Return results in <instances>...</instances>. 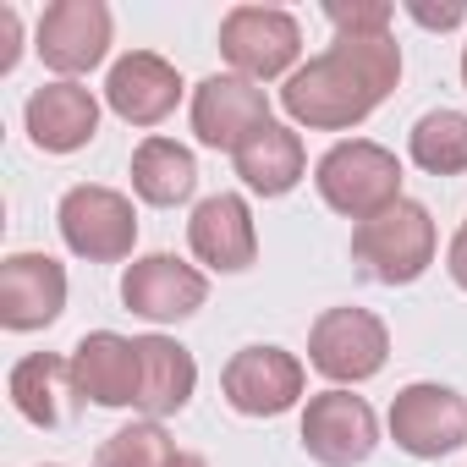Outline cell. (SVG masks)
<instances>
[{
	"mask_svg": "<svg viewBox=\"0 0 467 467\" xmlns=\"http://www.w3.org/2000/svg\"><path fill=\"white\" fill-rule=\"evenodd\" d=\"M401 78V50L390 34H341L325 56H314L292 83L281 88V105L292 121L314 132H347L368 121Z\"/></svg>",
	"mask_w": 467,
	"mask_h": 467,
	"instance_id": "6da1fadb",
	"label": "cell"
},
{
	"mask_svg": "<svg viewBox=\"0 0 467 467\" xmlns=\"http://www.w3.org/2000/svg\"><path fill=\"white\" fill-rule=\"evenodd\" d=\"M352 265L379 286H412L434 265V220L423 203L401 198L352 231Z\"/></svg>",
	"mask_w": 467,
	"mask_h": 467,
	"instance_id": "7a4b0ae2",
	"label": "cell"
},
{
	"mask_svg": "<svg viewBox=\"0 0 467 467\" xmlns=\"http://www.w3.org/2000/svg\"><path fill=\"white\" fill-rule=\"evenodd\" d=\"M314 182H319V198H325L336 214L358 220V225L374 220V214H385L390 203H401V165H396L390 149H379V143H368V138L336 143V149L319 160Z\"/></svg>",
	"mask_w": 467,
	"mask_h": 467,
	"instance_id": "3957f363",
	"label": "cell"
},
{
	"mask_svg": "<svg viewBox=\"0 0 467 467\" xmlns=\"http://www.w3.org/2000/svg\"><path fill=\"white\" fill-rule=\"evenodd\" d=\"M56 220H61L67 248H72L78 259H88V265H116V259H127L132 243H138V214H132V203H127L116 187H88V182L72 187V192L61 198Z\"/></svg>",
	"mask_w": 467,
	"mask_h": 467,
	"instance_id": "277c9868",
	"label": "cell"
},
{
	"mask_svg": "<svg viewBox=\"0 0 467 467\" xmlns=\"http://www.w3.org/2000/svg\"><path fill=\"white\" fill-rule=\"evenodd\" d=\"M385 352H390V336L368 308H325L308 330V363L336 385L374 379L385 368Z\"/></svg>",
	"mask_w": 467,
	"mask_h": 467,
	"instance_id": "5b68a950",
	"label": "cell"
},
{
	"mask_svg": "<svg viewBox=\"0 0 467 467\" xmlns=\"http://www.w3.org/2000/svg\"><path fill=\"white\" fill-rule=\"evenodd\" d=\"M303 50V28L292 12L275 6H237L220 23V56L237 67L248 83H270L281 78Z\"/></svg>",
	"mask_w": 467,
	"mask_h": 467,
	"instance_id": "8992f818",
	"label": "cell"
},
{
	"mask_svg": "<svg viewBox=\"0 0 467 467\" xmlns=\"http://www.w3.org/2000/svg\"><path fill=\"white\" fill-rule=\"evenodd\" d=\"M379 445V423H374V407L352 390H325L308 401L303 412V451L319 462V467H358L368 462Z\"/></svg>",
	"mask_w": 467,
	"mask_h": 467,
	"instance_id": "52a82bcc",
	"label": "cell"
},
{
	"mask_svg": "<svg viewBox=\"0 0 467 467\" xmlns=\"http://www.w3.org/2000/svg\"><path fill=\"white\" fill-rule=\"evenodd\" d=\"M390 440L418 462L451 456L467 440V401L451 385H407L390 401Z\"/></svg>",
	"mask_w": 467,
	"mask_h": 467,
	"instance_id": "ba28073f",
	"label": "cell"
},
{
	"mask_svg": "<svg viewBox=\"0 0 467 467\" xmlns=\"http://www.w3.org/2000/svg\"><path fill=\"white\" fill-rule=\"evenodd\" d=\"M220 390L243 418H281L303 396V363L281 347H243L225 363Z\"/></svg>",
	"mask_w": 467,
	"mask_h": 467,
	"instance_id": "9c48e42d",
	"label": "cell"
},
{
	"mask_svg": "<svg viewBox=\"0 0 467 467\" xmlns=\"http://www.w3.org/2000/svg\"><path fill=\"white\" fill-rule=\"evenodd\" d=\"M110 50V12L99 0H56L39 17V56L50 72L78 78L94 72Z\"/></svg>",
	"mask_w": 467,
	"mask_h": 467,
	"instance_id": "30bf717a",
	"label": "cell"
},
{
	"mask_svg": "<svg viewBox=\"0 0 467 467\" xmlns=\"http://www.w3.org/2000/svg\"><path fill=\"white\" fill-rule=\"evenodd\" d=\"M265 121H270V99L248 78H203L192 88V132L209 149H231V154H237Z\"/></svg>",
	"mask_w": 467,
	"mask_h": 467,
	"instance_id": "8fae6325",
	"label": "cell"
},
{
	"mask_svg": "<svg viewBox=\"0 0 467 467\" xmlns=\"http://www.w3.org/2000/svg\"><path fill=\"white\" fill-rule=\"evenodd\" d=\"M203 297H209V281L192 265H182L176 254H149V259L127 265V275H121V303L154 325L198 314Z\"/></svg>",
	"mask_w": 467,
	"mask_h": 467,
	"instance_id": "7c38bea8",
	"label": "cell"
},
{
	"mask_svg": "<svg viewBox=\"0 0 467 467\" xmlns=\"http://www.w3.org/2000/svg\"><path fill=\"white\" fill-rule=\"evenodd\" d=\"M67 308V270L50 254H12L0 265V325L45 330Z\"/></svg>",
	"mask_w": 467,
	"mask_h": 467,
	"instance_id": "4fadbf2b",
	"label": "cell"
},
{
	"mask_svg": "<svg viewBox=\"0 0 467 467\" xmlns=\"http://www.w3.org/2000/svg\"><path fill=\"white\" fill-rule=\"evenodd\" d=\"M138 341L116 330H94L72 347V390L94 407H138Z\"/></svg>",
	"mask_w": 467,
	"mask_h": 467,
	"instance_id": "5bb4252c",
	"label": "cell"
},
{
	"mask_svg": "<svg viewBox=\"0 0 467 467\" xmlns=\"http://www.w3.org/2000/svg\"><path fill=\"white\" fill-rule=\"evenodd\" d=\"M187 243H192V254H198L209 270H220V275L248 270L254 254H259L254 214H248V203H243L237 192L203 198V203L192 209V220H187Z\"/></svg>",
	"mask_w": 467,
	"mask_h": 467,
	"instance_id": "9a60e30c",
	"label": "cell"
},
{
	"mask_svg": "<svg viewBox=\"0 0 467 467\" xmlns=\"http://www.w3.org/2000/svg\"><path fill=\"white\" fill-rule=\"evenodd\" d=\"M105 99H110V110H116L121 121H132V127H154V121H165V116L176 110V99H182V78H176V67H171L165 56H154V50H132V56H121V61L110 67Z\"/></svg>",
	"mask_w": 467,
	"mask_h": 467,
	"instance_id": "2e32d148",
	"label": "cell"
},
{
	"mask_svg": "<svg viewBox=\"0 0 467 467\" xmlns=\"http://www.w3.org/2000/svg\"><path fill=\"white\" fill-rule=\"evenodd\" d=\"M28 138L45 154H72L99 132V99L83 83H45L28 99Z\"/></svg>",
	"mask_w": 467,
	"mask_h": 467,
	"instance_id": "e0dca14e",
	"label": "cell"
},
{
	"mask_svg": "<svg viewBox=\"0 0 467 467\" xmlns=\"http://www.w3.org/2000/svg\"><path fill=\"white\" fill-rule=\"evenodd\" d=\"M138 412L154 423V418H171L192 401V385H198V363L187 347H176L171 336H138Z\"/></svg>",
	"mask_w": 467,
	"mask_h": 467,
	"instance_id": "ac0fdd59",
	"label": "cell"
},
{
	"mask_svg": "<svg viewBox=\"0 0 467 467\" xmlns=\"http://www.w3.org/2000/svg\"><path fill=\"white\" fill-rule=\"evenodd\" d=\"M231 160H237V176H243L254 192H265V198L292 192V187L303 182V171H308L303 138H297L292 127H281V121H265Z\"/></svg>",
	"mask_w": 467,
	"mask_h": 467,
	"instance_id": "d6986e66",
	"label": "cell"
},
{
	"mask_svg": "<svg viewBox=\"0 0 467 467\" xmlns=\"http://www.w3.org/2000/svg\"><path fill=\"white\" fill-rule=\"evenodd\" d=\"M67 396L72 390V358H56V352H34L12 368V401L28 423L39 429H61L67 423Z\"/></svg>",
	"mask_w": 467,
	"mask_h": 467,
	"instance_id": "ffe728a7",
	"label": "cell"
},
{
	"mask_svg": "<svg viewBox=\"0 0 467 467\" xmlns=\"http://www.w3.org/2000/svg\"><path fill=\"white\" fill-rule=\"evenodd\" d=\"M132 187H138L143 203H154V209H176V203L192 198V187H198V165H192V154H187L182 143H171V138H143L138 154H132Z\"/></svg>",
	"mask_w": 467,
	"mask_h": 467,
	"instance_id": "44dd1931",
	"label": "cell"
},
{
	"mask_svg": "<svg viewBox=\"0 0 467 467\" xmlns=\"http://www.w3.org/2000/svg\"><path fill=\"white\" fill-rule=\"evenodd\" d=\"M407 149H412V160L429 176H462L467 171V116L462 110H429V116H418Z\"/></svg>",
	"mask_w": 467,
	"mask_h": 467,
	"instance_id": "7402d4cb",
	"label": "cell"
},
{
	"mask_svg": "<svg viewBox=\"0 0 467 467\" xmlns=\"http://www.w3.org/2000/svg\"><path fill=\"white\" fill-rule=\"evenodd\" d=\"M171 462H176V445H171V434L160 423L116 429L94 456V467H171Z\"/></svg>",
	"mask_w": 467,
	"mask_h": 467,
	"instance_id": "603a6c76",
	"label": "cell"
},
{
	"mask_svg": "<svg viewBox=\"0 0 467 467\" xmlns=\"http://www.w3.org/2000/svg\"><path fill=\"white\" fill-rule=\"evenodd\" d=\"M325 17L336 23V34H363V39L390 28V6H379V0H374V6H341V0H330Z\"/></svg>",
	"mask_w": 467,
	"mask_h": 467,
	"instance_id": "cb8c5ba5",
	"label": "cell"
},
{
	"mask_svg": "<svg viewBox=\"0 0 467 467\" xmlns=\"http://www.w3.org/2000/svg\"><path fill=\"white\" fill-rule=\"evenodd\" d=\"M17 50H23V23L12 6H0V72L17 67Z\"/></svg>",
	"mask_w": 467,
	"mask_h": 467,
	"instance_id": "d4e9b609",
	"label": "cell"
},
{
	"mask_svg": "<svg viewBox=\"0 0 467 467\" xmlns=\"http://www.w3.org/2000/svg\"><path fill=\"white\" fill-rule=\"evenodd\" d=\"M451 281L467 292V225H462L456 237H451Z\"/></svg>",
	"mask_w": 467,
	"mask_h": 467,
	"instance_id": "484cf974",
	"label": "cell"
},
{
	"mask_svg": "<svg viewBox=\"0 0 467 467\" xmlns=\"http://www.w3.org/2000/svg\"><path fill=\"white\" fill-rule=\"evenodd\" d=\"M412 17H418L423 28H456V23H462V12H429V6H412Z\"/></svg>",
	"mask_w": 467,
	"mask_h": 467,
	"instance_id": "4316f807",
	"label": "cell"
},
{
	"mask_svg": "<svg viewBox=\"0 0 467 467\" xmlns=\"http://www.w3.org/2000/svg\"><path fill=\"white\" fill-rule=\"evenodd\" d=\"M171 467H209V462H203V456H192V451H176V462H171Z\"/></svg>",
	"mask_w": 467,
	"mask_h": 467,
	"instance_id": "83f0119b",
	"label": "cell"
},
{
	"mask_svg": "<svg viewBox=\"0 0 467 467\" xmlns=\"http://www.w3.org/2000/svg\"><path fill=\"white\" fill-rule=\"evenodd\" d=\"M462 83H467V50H462Z\"/></svg>",
	"mask_w": 467,
	"mask_h": 467,
	"instance_id": "f1b7e54d",
	"label": "cell"
}]
</instances>
